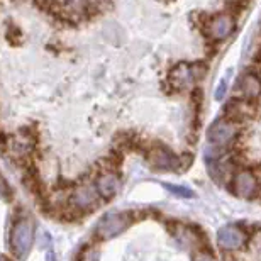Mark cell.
Returning a JSON list of instances; mask_svg holds the SVG:
<instances>
[{
    "instance_id": "cell-1",
    "label": "cell",
    "mask_w": 261,
    "mask_h": 261,
    "mask_svg": "<svg viewBox=\"0 0 261 261\" xmlns=\"http://www.w3.org/2000/svg\"><path fill=\"white\" fill-rule=\"evenodd\" d=\"M144 156H146L148 165L156 171H178L184 168L181 158L173 149H170L166 144H161V143L149 144Z\"/></svg>"
},
{
    "instance_id": "cell-2",
    "label": "cell",
    "mask_w": 261,
    "mask_h": 261,
    "mask_svg": "<svg viewBox=\"0 0 261 261\" xmlns=\"http://www.w3.org/2000/svg\"><path fill=\"white\" fill-rule=\"evenodd\" d=\"M241 136V126L226 117L216 119L207 129V143L231 149Z\"/></svg>"
},
{
    "instance_id": "cell-3",
    "label": "cell",
    "mask_w": 261,
    "mask_h": 261,
    "mask_svg": "<svg viewBox=\"0 0 261 261\" xmlns=\"http://www.w3.org/2000/svg\"><path fill=\"white\" fill-rule=\"evenodd\" d=\"M234 31H236V17L224 10V12L208 14L207 24L202 29V33L207 36L208 41L219 44L227 38H231Z\"/></svg>"
},
{
    "instance_id": "cell-4",
    "label": "cell",
    "mask_w": 261,
    "mask_h": 261,
    "mask_svg": "<svg viewBox=\"0 0 261 261\" xmlns=\"http://www.w3.org/2000/svg\"><path fill=\"white\" fill-rule=\"evenodd\" d=\"M227 187H229V190L232 192L234 197L243 198V200H253L261 192L258 175L249 168H239L236 173L232 175V178L229 181Z\"/></svg>"
},
{
    "instance_id": "cell-5",
    "label": "cell",
    "mask_w": 261,
    "mask_h": 261,
    "mask_svg": "<svg viewBox=\"0 0 261 261\" xmlns=\"http://www.w3.org/2000/svg\"><path fill=\"white\" fill-rule=\"evenodd\" d=\"M234 97L256 102L261 98V71L258 68H246L238 75L234 83Z\"/></svg>"
},
{
    "instance_id": "cell-6",
    "label": "cell",
    "mask_w": 261,
    "mask_h": 261,
    "mask_svg": "<svg viewBox=\"0 0 261 261\" xmlns=\"http://www.w3.org/2000/svg\"><path fill=\"white\" fill-rule=\"evenodd\" d=\"M258 114V106L256 102L253 100H246V98L241 97H232L224 103L222 107V117L229 119V121L239 124V126H244L246 122L253 121Z\"/></svg>"
},
{
    "instance_id": "cell-7",
    "label": "cell",
    "mask_w": 261,
    "mask_h": 261,
    "mask_svg": "<svg viewBox=\"0 0 261 261\" xmlns=\"http://www.w3.org/2000/svg\"><path fill=\"white\" fill-rule=\"evenodd\" d=\"M133 224V214L129 212H109L106 214L95 227V236L98 239H112L124 232Z\"/></svg>"
},
{
    "instance_id": "cell-8",
    "label": "cell",
    "mask_w": 261,
    "mask_h": 261,
    "mask_svg": "<svg viewBox=\"0 0 261 261\" xmlns=\"http://www.w3.org/2000/svg\"><path fill=\"white\" fill-rule=\"evenodd\" d=\"M33 236H34L33 222L28 217H22L19 214L17 222L10 229V249H12L15 256L20 258L29 251L31 244H33Z\"/></svg>"
},
{
    "instance_id": "cell-9",
    "label": "cell",
    "mask_w": 261,
    "mask_h": 261,
    "mask_svg": "<svg viewBox=\"0 0 261 261\" xmlns=\"http://www.w3.org/2000/svg\"><path fill=\"white\" fill-rule=\"evenodd\" d=\"M216 241L222 251H239L246 248L249 243V234L238 224H227L217 231Z\"/></svg>"
},
{
    "instance_id": "cell-10",
    "label": "cell",
    "mask_w": 261,
    "mask_h": 261,
    "mask_svg": "<svg viewBox=\"0 0 261 261\" xmlns=\"http://www.w3.org/2000/svg\"><path fill=\"white\" fill-rule=\"evenodd\" d=\"M168 83L171 90L176 93L192 92L197 87V82L192 73V66L189 61H178L170 68L168 71Z\"/></svg>"
},
{
    "instance_id": "cell-11",
    "label": "cell",
    "mask_w": 261,
    "mask_h": 261,
    "mask_svg": "<svg viewBox=\"0 0 261 261\" xmlns=\"http://www.w3.org/2000/svg\"><path fill=\"white\" fill-rule=\"evenodd\" d=\"M170 232H171V236H173L175 241L178 243L184 249H187V251L195 253V251H198V249H203L200 232H198L195 227L176 222L170 227Z\"/></svg>"
},
{
    "instance_id": "cell-12",
    "label": "cell",
    "mask_w": 261,
    "mask_h": 261,
    "mask_svg": "<svg viewBox=\"0 0 261 261\" xmlns=\"http://www.w3.org/2000/svg\"><path fill=\"white\" fill-rule=\"evenodd\" d=\"M93 187H95L97 194L100 195L102 200H111L121 189V176L112 170L98 171L95 180H93Z\"/></svg>"
},
{
    "instance_id": "cell-13",
    "label": "cell",
    "mask_w": 261,
    "mask_h": 261,
    "mask_svg": "<svg viewBox=\"0 0 261 261\" xmlns=\"http://www.w3.org/2000/svg\"><path fill=\"white\" fill-rule=\"evenodd\" d=\"M76 261H100V249L97 244L88 243L80 249Z\"/></svg>"
},
{
    "instance_id": "cell-14",
    "label": "cell",
    "mask_w": 261,
    "mask_h": 261,
    "mask_svg": "<svg viewBox=\"0 0 261 261\" xmlns=\"http://www.w3.org/2000/svg\"><path fill=\"white\" fill-rule=\"evenodd\" d=\"M192 66V73H194V78H195V82H197V85L200 82H203L207 78L208 75V65L205 63V61H194V63H190Z\"/></svg>"
},
{
    "instance_id": "cell-15",
    "label": "cell",
    "mask_w": 261,
    "mask_h": 261,
    "mask_svg": "<svg viewBox=\"0 0 261 261\" xmlns=\"http://www.w3.org/2000/svg\"><path fill=\"white\" fill-rule=\"evenodd\" d=\"M5 39H7L10 44L19 46L24 41L22 39V31H20L15 24H9L7 29H5Z\"/></svg>"
},
{
    "instance_id": "cell-16",
    "label": "cell",
    "mask_w": 261,
    "mask_h": 261,
    "mask_svg": "<svg viewBox=\"0 0 261 261\" xmlns=\"http://www.w3.org/2000/svg\"><path fill=\"white\" fill-rule=\"evenodd\" d=\"M165 189L168 190V192H171V194H173V195L180 197V198H192V197H194V190H190L189 187L165 184Z\"/></svg>"
},
{
    "instance_id": "cell-17",
    "label": "cell",
    "mask_w": 261,
    "mask_h": 261,
    "mask_svg": "<svg viewBox=\"0 0 261 261\" xmlns=\"http://www.w3.org/2000/svg\"><path fill=\"white\" fill-rule=\"evenodd\" d=\"M227 88H229V78H222L221 83L217 85L216 88V93H214V97H216V100H224V97H226L227 93Z\"/></svg>"
},
{
    "instance_id": "cell-18",
    "label": "cell",
    "mask_w": 261,
    "mask_h": 261,
    "mask_svg": "<svg viewBox=\"0 0 261 261\" xmlns=\"http://www.w3.org/2000/svg\"><path fill=\"white\" fill-rule=\"evenodd\" d=\"M192 261H217V258L211 251H207V249H198L192 256Z\"/></svg>"
},
{
    "instance_id": "cell-19",
    "label": "cell",
    "mask_w": 261,
    "mask_h": 261,
    "mask_svg": "<svg viewBox=\"0 0 261 261\" xmlns=\"http://www.w3.org/2000/svg\"><path fill=\"white\" fill-rule=\"evenodd\" d=\"M48 261H55V254L49 251V254H48Z\"/></svg>"
},
{
    "instance_id": "cell-20",
    "label": "cell",
    "mask_w": 261,
    "mask_h": 261,
    "mask_svg": "<svg viewBox=\"0 0 261 261\" xmlns=\"http://www.w3.org/2000/svg\"><path fill=\"white\" fill-rule=\"evenodd\" d=\"M0 261H7V259H5L4 256H0Z\"/></svg>"
}]
</instances>
